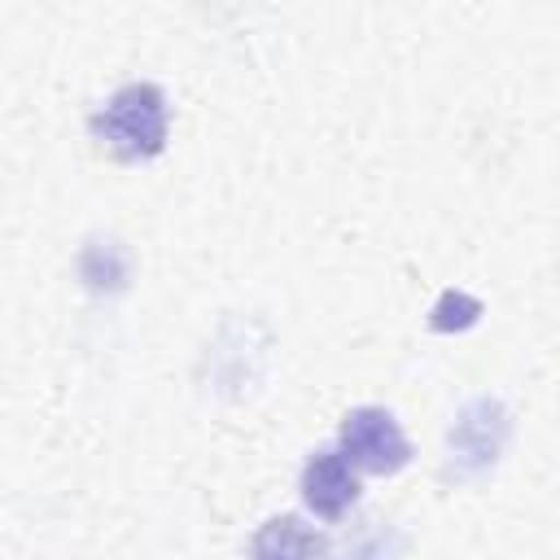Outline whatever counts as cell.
Wrapping results in <instances>:
<instances>
[{"instance_id": "obj_1", "label": "cell", "mask_w": 560, "mask_h": 560, "mask_svg": "<svg viewBox=\"0 0 560 560\" xmlns=\"http://www.w3.org/2000/svg\"><path fill=\"white\" fill-rule=\"evenodd\" d=\"M92 136L122 162L158 158L166 144V96L153 83L118 88L105 109L92 118Z\"/></svg>"}, {"instance_id": "obj_2", "label": "cell", "mask_w": 560, "mask_h": 560, "mask_svg": "<svg viewBox=\"0 0 560 560\" xmlns=\"http://www.w3.org/2000/svg\"><path fill=\"white\" fill-rule=\"evenodd\" d=\"M508 442V411L499 398H472L459 407L446 433V472L455 481H477L499 464Z\"/></svg>"}, {"instance_id": "obj_3", "label": "cell", "mask_w": 560, "mask_h": 560, "mask_svg": "<svg viewBox=\"0 0 560 560\" xmlns=\"http://www.w3.org/2000/svg\"><path fill=\"white\" fill-rule=\"evenodd\" d=\"M337 446H341V455L359 472H372V477H389V472H398L411 459V446H407L394 411H385V407H354V411H346Z\"/></svg>"}, {"instance_id": "obj_4", "label": "cell", "mask_w": 560, "mask_h": 560, "mask_svg": "<svg viewBox=\"0 0 560 560\" xmlns=\"http://www.w3.org/2000/svg\"><path fill=\"white\" fill-rule=\"evenodd\" d=\"M359 468L337 451H315L302 468V499L319 521H341L359 499Z\"/></svg>"}, {"instance_id": "obj_5", "label": "cell", "mask_w": 560, "mask_h": 560, "mask_svg": "<svg viewBox=\"0 0 560 560\" xmlns=\"http://www.w3.org/2000/svg\"><path fill=\"white\" fill-rule=\"evenodd\" d=\"M477 315H481V302L477 298H468L459 289H446L433 302V311H429V328H438V332H464V328L477 324Z\"/></svg>"}, {"instance_id": "obj_6", "label": "cell", "mask_w": 560, "mask_h": 560, "mask_svg": "<svg viewBox=\"0 0 560 560\" xmlns=\"http://www.w3.org/2000/svg\"><path fill=\"white\" fill-rule=\"evenodd\" d=\"M298 529H302V521H298V516L267 521V529L258 534L254 551H258V556H271V551H319V547H324L315 534H298Z\"/></svg>"}]
</instances>
